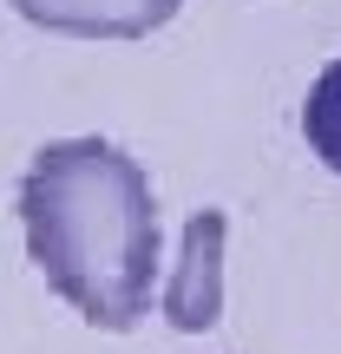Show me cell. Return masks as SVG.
Segmentation results:
<instances>
[{"label":"cell","mask_w":341,"mask_h":354,"mask_svg":"<svg viewBox=\"0 0 341 354\" xmlns=\"http://www.w3.org/2000/svg\"><path fill=\"white\" fill-rule=\"evenodd\" d=\"M20 230L46 289L86 328L125 335L151 315L165 243L145 165L112 138H53L20 171Z\"/></svg>","instance_id":"cell-1"},{"label":"cell","mask_w":341,"mask_h":354,"mask_svg":"<svg viewBox=\"0 0 341 354\" xmlns=\"http://www.w3.org/2000/svg\"><path fill=\"white\" fill-rule=\"evenodd\" d=\"M223 236L230 216L223 210H197L184 223V243H177V269L165 276V322L184 335H203L216 315H223Z\"/></svg>","instance_id":"cell-2"},{"label":"cell","mask_w":341,"mask_h":354,"mask_svg":"<svg viewBox=\"0 0 341 354\" xmlns=\"http://www.w3.org/2000/svg\"><path fill=\"white\" fill-rule=\"evenodd\" d=\"M26 26L66 39H145L177 20L184 0H7Z\"/></svg>","instance_id":"cell-3"},{"label":"cell","mask_w":341,"mask_h":354,"mask_svg":"<svg viewBox=\"0 0 341 354\" xmlns=\"http://www.w3.org/2000/svg\"><path fill=\"white\" fill-rule=\"evenodd\" d=\"M302 138H308V151L341 177V59H329L315 73V86H308V99H302Z\"/></svg>","instance_id":"cell-4"}]
</instances>
